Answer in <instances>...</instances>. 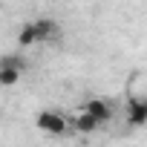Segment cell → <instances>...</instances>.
<instances>
[{
  "label": "cell",
  "mask_w": 147,
  "mask_h": 147,
  "mask_svg": "<svg viewBox=\"0 0 147 147\" xmlns=\"http://www.w3.org/2000/svg\"><path fill=\"white\" fill-rule=\"evenodd\" d=\"M61 35V26L49 18H38L32 23H26L18 35V43L20 46H32V43H46V40H58Z\"/></svg>",
  "instance_id": "obj_1"
},
{
  "label": "cell",
  "mask_w": 147,
  "mask_h": 147,
  "mask_svg": "<svg viewBox=\"0 0 147 147\" xmlns=\"http://www.w3.org/2000/svg\"><path fill=\"white\" fill-rule=\"evenodd\" d=\"M35 124H38V130H43V133H49V136H63V133H66V121H63V115L55 113V110L38 113Z\"/></svg>",
  "instance_id": "obj_2"
},
{
  "label": "cell",
  "mask_w": 147,
  "mask_h": 147,
  "mask_svg": "<svg viewBox=\"0 0 147 147\" xmlns=\"http://www.w3.org/2000/svg\"><path fill=\"white\" fill-rule=\"evenodd\" d=\"M81 113L92 115L98 124H107V121L113 118V107H110V101H104V98H90V101L84 104V110H81Z\"/></svg>",
  "instance_id": "obj_3"
},
{
  "label": "cell",
  "mask_w": 147,
  "mask_h": 147,
  "mask_svg": "<svg viewBox=\"0 0 147 147\" xmlns=\"http://www.w3.org/2000/svg\"><path fill=\"white\" fill-rule=\"evenodd\" d=\"M127 118L133 127H144L147 124V98H130L127 104Z\"/></svg>",
  "instance_id": "obj_4"
},
{
  "label": "cell",
  "mask_w": 147,
  "mask_h": 147,
  "mask_svg": "<svg viewBox=\"0 0 147 147\" xmlns=\"http://www.w3.org/2000/svg\"><path fill=\"white\" fill-rule=\"evenodd\" d=\"M72 127H75L78 133H84V136H90V133H95L101 124H98L92 115H87V113H78V115H75V121H72Z\"/></svg>",
  "instance_id": "obj_5"
},
{
  "label": "cell",
  "mask_w": 147,
  "mask_h": 147,
  "mask_svg": "<svg viewBox=\"0 0 147 147\" xmlns=\"http://www.w3.org/2000/svg\"><path fill=\"white\" fill-rule=\"evenodd\" d=\"M29 63H26V58L23 55H3L0 58V69H18V72H23Z\"/></svg>",
  "instance_id": "obj_6"
},
{
  "label": "cell",
  "mask_w": 147,
  "mask_h": 147,
  "mask_svg": "<svg viewBox=\"0 0 147 147\" xmlns=\"http://www.w3.org/2000/svg\"><path fill=\"white\" fill-rule=\"evenodd\" d=\"M20 75L23 72H18V69H0V87H15L20 81Z\"/></svg>",
  "instance_id": "obj_7"
}]
</instances>
